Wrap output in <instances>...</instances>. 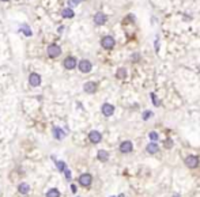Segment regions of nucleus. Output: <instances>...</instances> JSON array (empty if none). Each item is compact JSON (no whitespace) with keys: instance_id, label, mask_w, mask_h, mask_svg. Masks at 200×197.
Segmentation results:
<instances>
[{"instance_id":"nucleus-4","label":"nucleus","mask_w":200,"mask_h":197,"mask_svg":"<svg viewBox=\"0 0 200 197\" xmlns=\"http://www.w3.org/2000/svg\"><path fill=\"white\" fill-rule=\"evenodd\" d=\"M101 45H102V48H105V49H112L113 46H114V38L110 37V36L103 37V38L101 39Z\"/></svg>"},{"instance_id":"nucleus-29","label":"nucleus","mask_w":200,"mask_h":197,"mask_svg":"<svg viewBox=\"0 0 200 197\" xmlns=\"http://www.w3.org/2000/svg\"><path fill=\"white\" fill-rule=\"evenodd\" d=\"M119 197H124V196H123V194H120V196H119Z\"/></svg>"},{"instance_id":"nucleus-7","label":"nucleus","mask_w":200,"mask_h":197,"mask_svg":"<svg viewBox=\"0 0 200 197\" xmlns=\"http://www.w3.org/2000/svg\"><path fill=\"white\" fill-rule=\"evenodd\" d=\"M78 67H79L81 72H83V74H87V72L91 71V63L89 61V60H82V61H79Z\"/></svg>"},{"instance_id":"nucleus-2","label":"nucleus","mask_w":200,"mask_h":197,"mask_svg":"<svg viewBox=\"0 0 200 197\" xmlns=\"http://www.w3.org/2000/svg\"><path fill=\"white\" fill-rule=\"evenodd\" d=\"M185 165L189 169H196L199 166V158L195 155H189L185 158Z\"/></svg>"},{"instance_id":"nucleus-11","label":"nucleus","mask_w":200,"mask_h":197,"mask_svg":"<svg viewBox=\"0 0 200 197\" xmlns=\"http://www.w3.org/2000/svg\"><path fill=\"white\" fill-rule=\"evenodd\" d=\"M78 61H76V58L72 57V56H70V57H67L64 60V67L67 68V69H74L75 67H76Z\"/></svg>"},{"instance_id":"nucleus-25","label":"nucleus","mask_w":200,"mask_h":197,"mask_svg":"<svg viewBox=\"0 0 200 197\" xmlns=\"http://www.w3.org/2000/svg\"><path fill=\"white\" fill-rule=\"evenodd\" d=\"M64 174H65V178H67L68 181H71V171H70V170H65Z\"/></svg>"},{"instance_id":"nucleus-20","label":"nucleus","mask_w":200,"mask_h":197,"mask_svg":"<svg viewBox=\"0 0 200 197\" xmlns=\"http://www.w3.org/2000/svg\"><path fill=\"white\" fill-rule=\"evenodd\" d=\"M74 16V11L71 8H65L63 10V18H72Z\"/></svg>"},{"instance_id":"nucleus-28","label":"nucleus","mask_w":200,"mask_h":197,"mask_svg":"<svg viewBox=\"0 0 200 197\" xmlns=\"http://www.w3.org/2000/svg\"><path fill=\"white\" fill-rule=\"evenodd\" d=\"M173 197H180V194H174V196H173Z\"/></svg>"},{"instance_id":"nucleus-12","label":"nucleus","mask_w":200,"mask_h":197,"mask_svg":"<svg viewBox=\"0 0 200 197\" xmlns=\"http://www.w3.org/2000/svg\"><path fill=\"white\" fill-rule=\"evenodd\" d=\"M83 90L89 94H93L97 91V83H94V82H86L83 86Z\"/></svg>"},{"instance_id":"nucleus-27","label":"nucleus","mask_w":200,"mask_h":197,"mask_svg":"<svg viewBox=\"0 0 200 197\" xmlns=\"http://www.w3.org/2000/svg\"><path fill=\"white\" fill-rule=\"evenodd\" d=\"M71 190L74 192V193H75V192H76V186H75V185H72V186H71Z\"/></svg>"},{"instance_id":"nucleus-5","label":"nucleus","mask_w":200,"mask_h":197,"mask_svg":"<svg viewBox=\"0 0 200 197\" xmlns=\"http://www.w3.org/2000/svg\"><path fill=\"white\" fill-rule=\"evenodd\" d=\"M101 112L105 117H110L113 113H114V106L110 104H103L102 107H101Z\"/></svg>"},{"instance_id":"nucleus-3","label":"nucleus","mask_w":200,"mask_h":197,"mask_svg":"<svg viewBox=\"0 0 200 197\" xmlns=\"http://www.w3.org/2000/svg\"><path fill=\"white\" fill-rule=\"evenodd\" d=\"M91 182H93V177H91V174H89V173H84V174H82L81 177H79V184H81L82 186H90Z\"/></svg>"},{"instance_id":"nucleus-18","label":"nucleus","mask_w":200,"mask_h":197,"mask_svg":"<svg viewBox=\"0 0 200 197\" xmlns=\"http://www.w3.org/2000/svg\"><path fill=\"white\" fill-rule=\"evenodd\" d=\"M56 167H57V170L60 171V173H64V171L67 170V165H65L63 161H57V162H56Z\"/></svg>"},{"instance_id":"nucleus-14","label":"nucleus","mask_w":200,"mask_h":197,"mask_svg":"<svg viewBox=\"0 0 200 197\" xmlns=\"http://www.w3.org/2000/svg\"><path fill=\"white\" fill-rule=\"evenodd\" d=\"M146 151L149 152V154H157L159 151V147L157 143H149V144L146 145Z\"/></svg>"},{"instance_id":"nucleus-13","label":"nucleus","mask_w":200,"mask_h":197,"mask_svg":"<svg viewBox=\"0 0 200 197\" xmlns=\"http://www.w3.org/2000/svg\"><path fill=\"white\" fill-rule=\"evenodd\" d=\"M53 136L56 137V140H63L65 137V132L62 129V128L55 126V128H53Z\"/></svg>"},{"instance_id":"nucleus-26","label":"nucleus","mask_w":200,"mask_h":197,"mask_svg":"<svg viewBox=\"0 0 200 197\" xmlns=\"http://www.w3.org/2000/svg\"><path fill=\"white\" fill-rule=\"evenodd\" d=\"M151 98H152V102H154V105H155V106H158V101H157V98H155V95H154V94H151Z\"/></svg>"},{"instance_id":"nucleus-15","label":"nucleus","mask_w":200,"mask_h":197,"mask_svg":"<svg viewBox=\"0 0 200 197\" xmlns=\"http://www.w3.org/2000/svg\"><path fill=\"white\" fill-rule=\"evenodd\" d=\"M18 192H19L21 194H29V192H30L29 184H26V182L19 184V186H18Z\"/></svg>"},{"instance_id":"nucleus-24","label":"nucleus","mask_w":200,"mask_h":197,"mask_svg":"<svg viewBox=\"0 0 200 197\" xmlns=\"http://www.w3.org/2000/svg\"><path fill=\"white\" fill-rule=\"evenodd\" d=\"M165 147H166V148H170V147H173V140H171V139H166V142H165Z\"/></svg>"},{"instance_id":"nucleus-17","label":"nucleus","mask_w":200,"mask_h":197,"mask_svg":"<svg viewBox=\"0 0 200 197\" xmlns=\"http://www.w3.org/2000/svg\"><path fill=\"white\" fill-rule=\"evenodd\" d=\"M46 197H60V192L56 189V188H52L46 192Z\"/></svg>"},{"instance_id":"nucleus-6","label":"nucleus","mask_w":200,"mask_h":197,"mask_svg":"<svg viewBox=\"0 0 200 197\" xmlns=\"http://www.w3.org/2000/svg\"><path fill=\"white\" fill-rule=\"evenodd\" d=\"M89 140H90L93 144H97V143H100L101 140H102V135H101L98 131H91V132L89 133Z\"/></svg>"},{"instance_id":"nucleus-1","label":"nucleus","mask_w":200,"mask_h":197,"mask_svg":"<svg viewBox=\"0 0 200 197\" xmlns=\"http://www.w3.org/2000/svg\"><path fill=\"white\" fill-rule=\"evenodd\" d=\"M48 56L49 57H52V58H56V57H59V56L62 55V48L59 45H56V44H52V45H49L48 46Z\"/></svg>"},{"instance_id":"nucleus-19","label":"nucleus","mask_w":200,"mask_h":197,"mask_svg":"<svg viewBox=\"0 0 200 197\" xmlns=\"http://www.w3.org/2000/svg\"><path fill=\"white\" fill-rule=\"evenodd\" d=\"M21 31H22L25 36H27V37L32 36V30H30V27L27 26V25H23V26L21 27Z\"/></svg>"},{"instance_id":"nucleus-30","label":"nucleus","mask_w":200,"mask_h":197,"mask_svg":"<svg viewBox=\"0 0 200 197\" xmlns=\"http://www.w3.org/2000/svg\"><path fill=\"white\" fill-rule=\"evenodd\" d=\"M1 1H8V0H1Z\"/></svg>"},{"instance_id":"nucleus-8","label":"nucleus","mask_w":200,"mask_h":197,"mask_svg":"<svg viewBox=\"0 0 200 197\" xmlns=\"http://www.w3.org/2000/svg\"><path fill=\"white\" fill-rule=\"evenodd\" d=\"M108 20V16L105 15V14L102 12H97L95 15H94V23L95 25H98V26H101V25H105V22Z\"/></svg>"},{"instance_id":"nucleus-21","label":"nucleus","mask_w":200,"mask_h":197,"mask_svg":"<svg viewBox=\"0 0 200 197\" xmlns=\"http://www.w3.org/2000/svg\"><path fill=\"white\" fill-rule=\"evenodd\" d=\"M117 78H120V79H124L127 76V69L125 68H120L119 71H117Z\"/></svg>"},{"instance_id":"nucleus-10","label":"nucleus","mask_w":200,"mask_h":197,"mask_svg":"<svg viewBox=\"0 0 200 197\" xmlns=\"http://www.w3.org/2000/svg\"><path fill=\"white\" fill-rule=\"evenodd\" d=\"M132 150H133V145L129 140H125V142H123L120 144V151L123 152V154H128V152H131Z\"/></svg>"},{"instance_id":"nucleus-9","label":"nucleus","mask_w":200,"mask_h":197,"mask_svg":"<svg viewBox=\"0 0 200 197\" xmlns=\"http://www.w3.org/2000/svg\"><path fill=\"white\" fill-rule=\"evenodd\" d=\"M29 83L33 87H38L40 84H41V76L38 74H32L29 76Z\"/></svg>"},{"instance_id":"nucleus-23","label":"nucleus","mask_w":200,"mask_h":197,"mask_svg":"<svg viewBox=\"0 0 200 197\" xmlns=\"http://www.w3.org/2000/svg\"><path fill=\"white\" fill-rule=\"evenodd\" d=\"M150 117H152V112H149V110H147V112L143 113V120H149Z\"/></svg>"},{"instance_id":"nucleus-22","label":"nucleus","mask_w":200,"mask_h":197,"mask_svg":"<svg viewBox=\"0 0 200 197\" xmlns=\"http://www.w3.org/2000/svg\"><path fill=\"white\" fill-rule=\"evenodd\" d=\"M150 139L152 140V143H155L157 142V140H159V136H158V133L157 132H150Z\"/></svg>"},{"instance_id":"nucleus-16","label":"nucleus","mask_w":200,"mask_h":197,"mask_svg":"<svg viewBox=\"0 0 200 197\" xmlns=\"http://www.w3.org/2000/svg\"><path fill=\"white\" fill-rule=\"evenodd\" d=\"M97 156H98V159H100V162H108V159H109V152L105 151V150H100Z\"/></svg>"}]
</instances>
